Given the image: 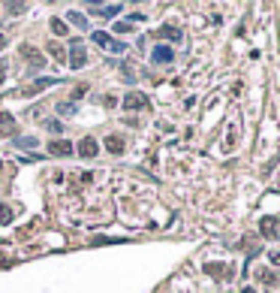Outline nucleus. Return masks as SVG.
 I'll return each instance as SVG.
<instances>
[{"label": "nucleus", "instance_id": "nucleus-7", "mask_svg": "<svg viewBox=\"0 0 280 293\" xmlns=\"http://www.w3.org/2000/svg\"><path fill=\"white\" fill-rule=\"evenodd\" d=\"M91 12H96V15H103V18H109V15H118L121 12V3H109V6H88Z\"/></svg>", "mask_w": 280, "mask_h": 293}, {"label": "nucleus", "instance_id": "nucleus-11", "mask_svg": "<svg viewBox=\"0 0 280 293\" xmlns=\"http://www.w3.org/2000/svg\"><path fill=\"white\" fill-rule=\"evenodd\" d=\"M256 278H259V281H265V284H280V275H277V272H271V269H259V272H256Z\"/></svg>", "mask_w": 280, "mask_h": 293}, {"label": "nucleus", "instance_id": "nucleus-19", "mask_svg": "<svg viewBox=\"0 0 280 293\" xmlns=\"http://www.w3.org/2000/svg\"><path fill=\"white\" fill-rule=\"evenodd\" d=\"M6 9H9V12H12V15H21V12H24V9H28V3H9V6H6Z\"/></svg>", "mask_w": 280, "mask_h": 293}, {"label": "nucleus", "instance_id": "nucleus-8", "mask_svg": "<svg viewBox=\"0 0 280 293\" xmlns=\"http://www.w3.org/2000/svg\"><path fill=\"white\" fill-rule=\"evenodd\" d=\"M172 58H175L172 49H166V46H157L154 49V61L157 64H172Z\"/></svg>", "mask_w": 280, "mask_h": 293}, {"label": "nucleus", "instance_id": "nucleus-17", "mask_svg": "<svg viewBox=\"0 0 280 293\" xmlns=\"http://www.w3.org/2000/svg\"><path fill=\"white\" fill-rule=\"evenodd\" d=\"M12 221V209L9 206H0V224H9Z\"/></svg>", "mask_w": 280, "mask_h": 293}, {"label": "nucleus", "instance_id": "nucleus-13", "mask_svg": "<svg viewBox=\"0 0 280 293\" xmlns=\"http://www.w3.org/2000/svg\"><path fill=\"white\" fill-rule=\"evenodd\" d=\"M160 36H163V39H181V31H178V28H172V25H166V28L160 31Z\"/></svg>", "mask_w": 280, "mask_h": 293}, {"label": "nucleus", "instance_id": "nucleus-15", "mask_svg": "<svg viewBox=\"0 0 280 293\" xmlns=\"http://www.w3.org/2000/svg\"><path fill=\"white\" fill-rule=\"evenodd\" d=\"M21 52H24V55H28V58H31L33 70H39V66H42V55H39V52H31V49H21Z\"/></svg>", "mask_w": 280, "mask_h": 293}, {"label": "nucleus", "instance_id": "nucleus-20", "mask_svg": "<svg viewBox=\"0 0 280 293\" xmlns=\"http://www.w3.org/2000/svg\"><path fill=\"white\" fill-rule=\"evenodd\" d=\"M58 109H61L63 115H72V112H75V106H72V103H61Z\"/></svg>", "mask_w": 280, "mask_h": 293}, {"label": "nucleus", "instance_id": "nucleus-25", "mask_svg": "<svg viewBox=\"0 0 280 293\" xmlns=\"http://www.w3.org/2000/svg\"><path fill=\"white\" fill-rule=\"evenodd\" d=\"M3 49H6V36L0 33V52H3Z\"/></svg>", "mask_w": 280, "mask_h": 293}, {"label": "nucleus", "instance_id": "nucleus-9", "mask_svg": "<svg viewBox=\"0 0 280 293\" xmlns=\"http://www.w3.org/2000/svg\"><path fill=\"white\" fill-rule=\"evenodd\" d=\"M106 148H109L112 154H121V151H124V139H121V136H106Z\"/></svg>", "mask_w": 280, "mask_h": 293}, {"label": "nucleus", "instance_id": "nucleus-3", "mask_svg": "<svg viewBox=\"0 0 280 293\" xmlns=\"http://www.w3.org/2000/svg\"><path fill=\"white\" fill-rule=\"evenodd\" d=\"M148 106H151V100L145 97L142 91H130V94L124 97V109H126V112H142V109H148Z\"/></svg>", "mask_w": 280, "mask_h": 293}, {"label": "nucleus", "instance_id": "nucleus-14", "mask_svg": "<svg viewBox=\"0 0 280 293\" xmlns=\"http://www.w3.org/2000/svg\"><path fill=\"white\" fill-rule=\"evenodd\" d=\"M15 145H21V148H36V136H15Z\"/></svg>", "mask_w": 280, "mask_h": 293}, {"label": "nucleus", "instance_id": "nucleus-6", "mask_svg": "<svg viewBox=\"0 0 280 293\" xmlns=\"http://www.w3.org/2000/svg\"><path fill=\"white\" fill-rule=\"evenodd\" d=\"M48 151H52L55 157H58V154L66 157V154H72V142H66V139H55V142L48 145Z\"/></svg>", "mask_w": 280, "mask_h": 293}, {"label": "nucleus", "instance_id": "nucleus-26", "mask_svg": "<svg viewBox=\"0 0 280 293\" xmlns=\"http://www.w3.org/2000/svg\"><path fill=\"white\" fill-rule=\"evenodd\" d=\"M241 293H253V287H244V290H241Z\"/></svg>", "mask_w": 280, "mask_h": 293}, {"label": "nucleus", "instance_id": "nucleus-2", "mask_svg": "<svg viewBox=\"0 0 280 293\" xmlns=\"http://www.w3.org/2000/svg\"><path fill=\"white\" fill-rule=\"evenodd\" d=\"M66 61H69L72 70H82V66L88 64V52H85V46H82L79 39H72V42H69V58H66Z\"/></svg>", "mask_w": 280, "mask_h": 293}, {"label": "nucleus", "instance_id": "nucleus-4", "mask_svg": "<svg viewBox=\"0 0 280 293\" xmlns=\"http://www.w3.org/2000/svg\"><path fill=\"white\" fill-rule=\"evenodd\" d=\"M96 151H99V142H96L93 136H85V139L79 142V154H82V157H96Z\"/></svg>", "mask_w": 280, "mask_h": 293}, {"label": "nucleus", "instance_id": "nucleus-5", "mask_svg": "<svg viewBox=\"0 0 280 293\" xmlns=\"http://www.w3.org/2000/svg\"><path fill=\"white\" fill-rule=\"evenodd\" d=\"M259 233H262V236H265V239H277L280 233H277V221H274V218H268V215H265V218H262V221H259Z\"/></svg>", "mask_w": 280, "mask_h": 293}, {"label": "nucleus", "instance_id": "nucleus-10", "mask_svg": "<svg viewBox=\"0 0 280 293\" xmlns=\"http://www.w3.org/2000/svg\"><path fill=\"white\" fill-rule=\"evenodd\" d=\"M48 85H55V79H36L31 88H24V94H39V91H45Z\"/></svg>", "mask_w": 280, "mask_h": 293}, {"label": "nucleus", "instance_id": "nucleus-1", "mask_svg": "<svg viewBox=\"0 0 280 293\" xmlns=\"http://www.w3.org/2000/svg\"><path fill=\"white\" fill-rule=\"evenodd\" d=\"M91 39L99 46V49H106V52H115V55H121L126 49V42H121V39H115L112 33H106V31H93L91 33Z\"/></svg>", "mask_w": 280, "mask_h": 293}, {"label": "nucleus", "instance_id": "nucleus-16", "mask_svg": "<svg viewBox=\"0 0 280 293\" xmlns=\"http://www.w3.org/2000/svg\"><path fill=\"white\" fill-rule=\"evenodd\" d=\"M52 31L58 33V36H63V33H66V21H61V18H52Z\"/></svg>", "mask_w": 280, "mask_h": 293}, {"label": "nucleus", "instance_id": "nucleus-12", "mask_svg": "<svg viewBox=\"0 0 280 293\" xmlns=\"http://www.w3.org/2000/svg\"><path fill=\"white\" fill-rule=\"evenodd\" d=\"M66 21L75 25V28H82V31H85V25H88V18H85L82 12H66Z\"/></svg>", "mask_w": 280, "mask_h": 293}, {"label": "nucleus", "instance_id": "nucleus-18", "mask_svg": "<svg viewBox=\"0 0 280 293\" xmlns=\"http://www.w3.org/2000/svg\"><path fill=\"white\" fill-rule=\"evenodd\" d=\"M48 55H52V58H58V61H63V49L58 46V42H52V46H48Z\"/></svg>", "mask_w": 280, "mask_h": 293}, {"label": "nucleus", "instance_id": "nucleus-27", "mask_svg": "<svg viewBox=\"0 0 280 293\" xmlns=\"http://www.w3.org/2000/svg\"><path fill=\"white\" fill-rule=\"evenodd\" d=\"M0 172H3V161H0Z\"/></svg>", "mask_w": 280, "mask_h": 293}, {"label": "nucleus", "instance_id": "nucleus-24", "mask_svg": "<svg viewBox=\"0 0 280 293\" xmlns=\"http://www.w3.org/2000/svg\"><path fill=\"white\" fill-rule=\"evenodd\" d=\"M271 263H274V266H280V251H274V254H271Z\"/></svg>", "mask_w": 280, "mask_h": 293}, {"label": "nucleus", "instance_id": "nucleus-21", "mask_svg": "<svg viewBox=\"0 0 280 293\" xmlns=\"http://www.w3.org/2000/svg\"><path fill=\"white\" fill-rule=\"evenodd\" d=\"M205 272H211V275H223V266H214V263H211V266H205Z\"/></svg>", "mask_w": 280, "mask_h": 293}, {"label": "nucleus", "instance_id": "nucleus-23", "mask_svg": "<svg viewBox=\"0 0 280 293\" xmlns=\"http://www.w3.org/2000/svg\"><path fill=\"white\" fill-rule=\"evenodd\" d=\"M3 79H6V61H0V85H3Z\"/></svg>", "mask_w": 280, "mask_h": 293}, {"label": "nucleus", "instance_id": "nucleus-22", "mask_svg": "<svg viewBox=\"0 0 280 293\" xmlns=\"http://www.w3.org/2000/svg\"><path fill=\"white\" fill-rule=\"evenodd\" d=\"M0 124H12V115L9 112H0Z\"/></svg>", "mask_w": 280, "mask_h": 293}]
</instances>
